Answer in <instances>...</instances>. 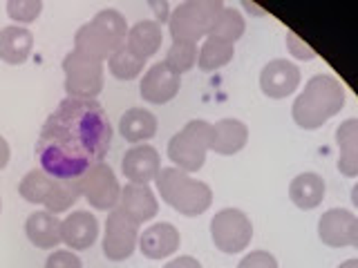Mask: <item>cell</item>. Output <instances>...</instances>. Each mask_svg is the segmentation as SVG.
<instances>
[{
  "label": "cell",
  "instance_id": "1",
  "mask_svg": "<svg viewBox=\"0 0 358 268\" xmlns=\"http://www.w3.org/2000/svg\"><path fill=\"white\" fill-rule=\"evenodd\" d=\"M110 143L112 123L99 100L65 98L38 134L36 159L52 179L76 181L106 159Z\"/></svg>",
  "mask_w": 358,
  "mask_h": 268
},
{
  "label": "cell",
  "instance_id": "2",
  "mask_svg": "<svg viewBox=\"0 0 358 268\" xmlns=\"http://www.w3.org/2000/svg\"><path fill=\"white\" fill-rule=\"evenodd\" d=\"M345 107V89L331 74L311 76L294 100V121L302 130H318Z\"/></svg>",
  "mask_w": 358,
  "mask_h": 268
},
{
  "label": "cell",
  "instance_id": "3",
  "mask_svg": "<svg viewBox=\"0 0 358 268\" xmlns=\"http://www.w3.org/2000/svg\"><path fill=\"white\" fill-rule=\"evenodd\" d=\"M128 20L117 9H101L92 20H87L83 27L74 34V52L90 56L96 61H108L119 47L126 45Z\"/></svg>",
  "mask_w": 358,
  "mask_h": 268
},
{
  "label": "cell",
  "instance_id": "4",
  "mask_svg": "<svg viewBox=\"0 0 358 268\" xmlns=\"http://www.w3.org/2000/svg\"><path fill=\"white\" fill-rule=\"evenodd\" d=\"M155 184L162 199L171 208H175L179 215H204L213 204V190L204 181L193 179L188 172L179 170V168H162Z\"/></svg>",
  "mask_w": 358,
  "mask_h": 268
},
{
  "label": "cell",
  "instance_id": "5",
  "mask_svg": "<svg viewBox=\"0 0 358 268\" xmlns=\"http://www.w3.org/2000/svg\"><path fill=\"white\" fill-rule=\"evenodd\" d=\"M213 143V123L188 121L175 137L168 141V159L184 172H197L206 163V154Z\"/></svg>",
  "mask_w": 358,
  "mask_h": 268
},
{
  "label": "cell",
  "instance_id": "6",
  "mask_svg": "<svg viewBox=\"0 0 358 268\" xmlns=\"http://www.w3.org/2000/svg\"><path fill=\"white\" fill-rule=\"evenodd\" d=\"M222 5L224 3H215V0H186V3H179L173 9L171 18H168V29H171L173 43L197 45L201 38H206Z\"/></svg>",
  "mask_w": 358,
  "mask_h": 268
},
{
  "label": "cell",
  "instance_id": "7",
  "mask_svg": "<svg viewBox=\"0 0 358 268\" xmlns=\"http://www.w3.org/2000/svg\"><path fill=\"white\" fill-rule=\"evenodd\" d=\"M65 72V92L70 98L96 100L103 89V63L90 59L78 52H70L63 59Z\"/></svg>",
  "mask_w": 358,
  "mask_h": 268
},
{
  "label": "cell",
  "instance_id": "8",
  "mask_svg": "<svg viewBox=\"0 0 358 268\" xmlns=\"http://www.w3.org/2000/svg\"><path fill=\"white\" fill-rule=\"evenodd\" d=\"M210 237L222 253H242L253 239V223L246 217V212L238 208H224L210 221Z\"/></svg>",
  "mask_w": 358,
  "mask_h": 268
},
{
  "label": "cell",
  "instance_id": "9",
  "mask_svg": "<svg viewBox=\"0 0 358 268\" xmlns=\"http://www.w3.org/2000/svg\"><path fill=\"white\" fill-rule=\"evenodd\" d=\"M81 197L87 199L90 206H94L96 210H115L119 206L121 199V186L115 170L108 163H96L90 170L76 179Z\"/></svg>",
  "mask_w": 358,
  "mask_h": 268
},
{
  "label": "cell",
  "instance_id": "10",
  "mask_svg": "<svg viewBox=\"0 0 358 268\" xmlns=\"http://www.w3.org/2000/svg\"><path fill=\"white\" fill-rule=\"evenodd\" d=\"M139 244V223L130 219L126 210L119 206L110 210L103 232V253L110 262H123L134 253Z\"/></svg>",
  "mask_w": 358,
  "mask_h": 268
},
{
  "label": "cell",
  "instance_id": "11",
  "mask_svg": "<svg viewBox=\"0 0 358 268\" xmlns=\"http://www.w3.org/2000/svg\"><path fill=\"white\" fill-rule=\"evenodd\" d=\"M300 85V67L287 59L268 61L260 72V87L268 98H287Z\"/></svg>",
  "mask_w": 358,
  "mask_h": 268
},
{
  "label": "cell",
  "instance_id": "12",
  "mask_svg": "<svg viewBox=\"0 0 358 268\" xmlns=\"http://www.w3.org/2000/svg\"><path fill=\"white\" fill-rule=\"evenodd\" d=\"M159 170H162V156L148 143L134 145L121 159V172L128 179V184L148 186L157 179Z\"/></svg>",
  "mask_w": 358,
  "mask_h": 268
},
{
  "label": "cell",
  "instance_id": "13",
  "mask_svg": "<svg viewBox=\"0 0 358 268\" xmlns=\"http://www.w3.org/2000/svg\"><path fill=\"white\" fill-rule=\"evenodd\" d=\"M179 87H182V76L173 72L171 67L162 61V63H155L150 70L143 74L139 92H141V98L148 100V103L164 105L177 96Z\"/></svg>",
  "mask_w": 358,
  "mask_h": 268
},
{
  "label": "cell",
  "instance_id": "14",
  "mask_svg": "<svg viewBox=\"0 0 358 268\" xmlns=\"http://www.w3.org/2000/svg\"><path fill=\"white\" fill-rule=\"evenodd\" d=\"M179 244H182V237H179V230L168 221H159L152 223V226L145 228L139 234V251L143 253V257L148 260H166L177 253Z\"/></svg>",
  "mask_w": 358,
  "mask_h": 268
},
{
  "label": "cell",
  "instance_id": "15",
  "mask_svg": "<svg viewBox=\"0 0 358 268\" xmlns=\"http://www.w3.org/2000/svg\"><path fill=\"white\" fill-rule=\"evenodd\" d=\"M99 237V221L90 210L70 212L61 221V241L72 251H87Z\"/></svg>",
  "mask_w": 358,
  "mask_h": 268
},
{
  "label": "cell",
  "instance_id": "16",
  "mask_svg": "<svg viewBox=\"0 0 358 268\" xmlns=\"http://www.w3.org/2000/svg\"><path fill=\"white\" fill-rule=\"evenodd\" d=\"M356 215L352 210L345 208H331L322 212L318 221V237L322 244L331 246V248H345L352 246V232H354Z\"/></svg>",
  "mask_w": 358,
  "mask_h": 268
},
{
  "label": "cell",
  "instance_id": "17",
  "mask_svg": "<svg viewBox=\"0 0 358 268\" xmlns=\"http://www.w3.org/2000/svg\"><path fill=\"white\" fill-rule=\"evenodd\" d=\"M119 208L126 210L130 215V219H134L137 223H145L157 215V210H159V201H157L155 193L148 186L128 184V186L121 188Z\"/></svg>",
  "mask_w": 358,
  "mask_h": 268
},
{
  "label": "cell",
  "instance_id": "18",
  "mask_svg": "<svg viewBox=\"0 0 358 268\" xmlns=\"http://www.w3.org/2000/svg\"><path fill=\"white\" fill-rule=\"evenodd\" d=\"M249 141V128L238 119H220L213 123V143L210 150L222 156L238 154Z\"/></svg>",
  "mask_w": 358,
  "mask_h": 268
},
{
  "label": "cell",
  "instance_id": "19",
  "mask_svg": "<svg viewBox=\"0 0 358 268\" xmlns=\"http://www.w3.org/2000/svg\"><path fill=\"white\" fill-rule=\"evenodd\" d=\"M25 232L36 248H56L61 244V219L48 210H36L27 217Z\"/></svg>",
  "mask_w": 358,
  "mask_h": 268
},
{
  "label": "cell",
  "instance_id": "20",
  "mask_svg": "<svg viewBox=\"0 0 358 268\" xmlns=\"http://www.w3.org/2000/svg\"><path fill=\"white\" fill-rule=\"evenodd\" d=\"M162 40H164V31L162 25L157 20H139L128 29V36H126V47L137 54L139 59H150L162 47Z\"/></svg>",
  "mask_w": 358,
  "mask_h": 268
},
{
  "label": "cell",
  "instance_id": "21",
  "mask_svg": "<svg viewBox=\"0 0 358 268\" xmlns=\"http://www.w3.org/2000/svg\"><path fill=\"white\" fill-rule=\"evenodd\" d=\"M34 50V34L27 27L9 25L0 29V59L9 65H22Z\"/></svg>",
  "mask_w": 358,
  "mask_h": 268
},
{
  "label": "cell",
  "instance_id": "22",
  "mask_svg": "<svg viewBox=\"0 0 358 268\" xmlns=\"http://www.w3.org/2000/svg\"><path fill=\"white\" fill-rule=\"evenodd\" d=\"M324 179L316 172H302L289 184V199L300 210H313L324 199Z\"/></svg>",
  "mask_w": 358,
  "mask_h": 268
},
{
  "label": "cell",
  "instance_id": "23",
  "mask_svg": "<svg viewBox=\"0 0 358 268\" xmlns=\"http://www.w3.org/2000/svg\"><path fill=\"white\" fill-rule=\"evenodd\" d=\"M119 134L128 143L141 145L157 134V119L152 112L143 107H130L128 112H123L119 121Z\"/></svg>",
  "mask_w": 358,
  "mask_h": 268
},
{
  "label": "cell",
  "instance_id": "24",
  "mask_svg": "<svg viewBox=\"0 0 358 268\" xmlns=\"http://www.w3.org/2000/svg\"><path fill=\"white\" fill-rule=\"evenodd\" d=\"M338 143V170L343 177H358V119L343 121L336 130Z\"/></svg>",
  "mask_w": 358,
  "mask_h": 268
},
{
  "label": "cell",
  "instance_id": "25",
  "mask_svg": "<svg viewBox=\"0 0 358 268\" xmlns=\"http://www.w3.org/2000/svg\"><path fill=\"white\" fill-rule=\"evenodd\" d=\"M233 54H235L233 43H227L215 36H206L201 47L197 50V67L201 72H215L233 61Z\"/></svg>",
  "mask_w": 358,
  "mask_h": 268
},
{
  "label": "cell",
  "instance_id": "26",
  "mask_svg": "<svg viewBox=\"0 0 358 268\" xmlns=\"http://www.w3.org/2000/svg\"><path fill=\"white\" fill-rule=\"evenodd\" d=\"M244 27H246V22L240 11L229 5H222V9L217 11V16L210 25L208 36H215V38H222V40L235 45V40L242 38Z\"/></svg>",
  "mask_w": 358,
  "mask_h": 268
},
{
  "label": "cell",
  "instance_id": "27",
  "mask_svg": "<svg viewBox=\"0 0 358 268\" xmlns=\"http://www.w3.org/2000/svg\"><path fill=\"white\" fill-rule=\"evenodd\" d=\"M81 197V190H78L76 181H63V179H54L52 190L48 199H45V210L52 212V215H59V212L70 210L76 199Z\"/></svg>",
  "mask_w": 358,
  "mask_h": 268
},
{
  "label": "cell",
  "instance_id": "28",
  "mask_svg": "<svg viewBox=\"0 0 358 268\" xmlns=\"http://www.w3.org/2000/svg\"><path fill=\"white\" fill-rule=\"evenodd\" d=\"M143 65H145V61L139 59L137 54H132L126 45L119 47L108 59V70H110L112 76L119 78V81H130V78H137L143 72Z\"/></svg>",
  "mask_w": 358,
  "mask_h": 268
},
{
  "label": "cell",
  "instance_id": "29",
  "mask_svg": "<svg viewBox=\"0 0 358 268\" xmlns=\"http://www.w3.org/2000/svg\"><path fill=\"white\" fill-rule=\"evenodd\" d=\"M52 184L54 179L50 174H45L43 170H29L25 177H22V181L18 186V193L20 197L29 201V204H45V199H48L50 190H52Z\"/></svg>",
  "mask_w": 358,
  "mask_h": 268
},
{
  "label": "cell",
  "instance_id": "30",
  "mask_svg": "<svg viewBox=\"0 0 358 268\" xmlns=\"http://www.w3.org/2000/svg\"><path fill=\"white\" fill-rule=\"evenodd\" d=\"M168 67H171L173 72H177L182 76L184 72L193 70L197 65V45H190V43H173L171 50L166 54V61H164Z\"/></svg>",
  "mask_w": 358,
  "mask_h": 268
},
{
  "label": "cell",
  "instance_id": "31",
  "mask_svg": "<svg viewBox=\"0 0 358 268\" xmlns=\"http://www.w3.org/2000/svg\"><path fill=\"white\" fill-rule=\"evenodd\" d=\"M41 11H43V3H38V0H9L7 3L9 18L22 22V25L36 20L41 16Z\"/></svg>",
  "mask_w": 358,
  "mask_h": 268
},
{
  "label": "cell",
  "instance_id": "32",
  "mask_svg": "<svg viewBox=\"0 0 358 268\" xmlns=\"http://www.w3.org/2000/svg\"><path fill=\"white\" fill-rule=\"evenodd\" d=\"M287 50L298 61H311V59H316V50L309 47V45L302 40L296 31H287Z\"/></svg>",
  "mask_w": 358,
  "mask_h": 268
},
{
  "label": "cell",
  "instance_id": "33",
  "mask_svg": "<svg viewBox=\"0 0 358 268\" xmlns=\"http://www.w3.org/2000/svg\"><path fill=\"white\" fill-rule=\"evenodd\" d=\"M238 268H278V260L266 251H253L238 264Z\"/></svg>",
  "mask_w": 358,
  "mask_h": 268
},
{
  "label": "cell",
  "instance_id": "34",
  "mask_svg": "<svg viewBox=\"0 0 358 268\" xmlns=\"http://www.w3.org/2000/svg\"><path fill=\"white\" fill-rule=\"evenodd\" d=\"M45 268H83V264L72 251H54L45 262Z\"/></svg>",
  "mask_w": 358,
  "mask_h": 268
},
{
  "label": "cell",
  "instance_id": "35",
  "mask_svg": "<svg viewBox=\"0 0 358 268\" xmlns=\"http://www.w3.org/2000/svg\"><path fill=\"white\" fill-rule=\"evenodd\" d=\"M164 268H201V264H199V260H195V257L182 255V257H175L171 262H166Z\"/></svg>",
  "mask_w": 358,
  "mask_h": 268
},
{
  "label": "cell",
  "instance_id": "36",
  "mask_svg": "<svg viewBox=\"0 0 358 268\" xmlns=\"http://www.w3.org/2000/svg\"><path fill=\"white\" fill-rule=\"evenodd\" d=\"M9 156H11L9 143L5 137H0V170H5V165L9 163Z\"/></svg>",
  "mask_w": 358,
  "mask_h": 268
},
{
  "label": "cell",
  "instance_id": "37",
  "mask_svg": "<svg viewBox=\"0 0 358 268\" xmlns=\"http://www.w3.org/2000/svg\"><path fill=\"white\" fill-rule=\"evenodd\" d=\"M244 7H246V9H249V11H251V14H257V16H262V14H264V11H262L260 7H257V5H251V3H244Z\"/></svg>",
  "mask_w": 358,
  "mask_h": 268
},
{
  "label": "cell",
  "instance_id": "38",
  "mask_svg": "<svg viewBox=\"0 0 358 268\" xmlns=\"http://www.w3.org/2000/svg\"><path fill=\"white\" fill-rule=\"evenodd\" d=\"M352 246L358 248V217H356V223H354V232H352Z\"/></svg>",
  "mask_w": 358,
  "mask_h": 268
},
{
  "label": "cell",
  "instance_id": "39",
  "mask_svg": "<svg viewBox=\"0 0 358 268\" xmlns=\"http://www.w3.org/2000/svg\"><path fill=\"white\" fill-rule=\"evenodd\" d=\"M338 268H358V260H347V262H343Z\"/></svg>",
  "mask_w": 358,
  "mask_h": 268
},
{
  "label": "cell",
  "instance_id": "40",
  "mask_svg": "<svg viewBox=\"0 0 358 268\" xmlns=\"http://www.w3.org/2000/svg\"><path fill=\"white\" fill-rule=\"evenodd\" d=\"M352 204H354V206L358 208V184H356V186L352 188Z\"/></svg>",
  "mask_w": 358,
  "mask_h": 268
},
{
  "label": "cell",
  "instance_id": "41",
  "mask_svg": "<svg viewBox=\"0 0 358 268\" xmlns=\"http://www.w3.org/2000/svg\"><path fill=\"white\" fill-rule=\"evenodd\" d=\"M0 210H3V199H0Z\"/></svg>",
  "mask_w": 358,
  "mask_h": 268
}]
</instances>
